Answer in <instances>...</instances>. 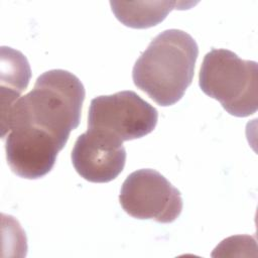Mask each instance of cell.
I'll return each instance as SVG.
<instances>
[{"mask_svg": "<svg viewBox=\"0 0 258 258\" xmlns=\"http://www.w3.org/2000/svg\"><path fill=\"white\" fill-rule=\"evenodd\" d=\"M158 112L133 91L99 96L91 101L88 129L121 142L141 138L153 131Z\"/></svg>", "mask_w": 258, "mask_h": 258, "instance_id": "4", "label": "cell"}, {"mask_svg": "<svg viewBox=\"0 0 258 258\" xmlns=\"http://www.w3.org/2000/svg\"><path fill=\"white\" fill-rule=\"evenodd\" d=\"M191 2L177 1H111L110 5L116 18L132 28H148L157 25L173 9H188Z\"/></svg>", "mask_w": 258, "mask_h": 258, "instance_id": "8", "label": "cell"}, {"mask_svg": "<svg viewBox=\"0 0 258 258\" xmlns=\"http://www.w3.org/2000/svg\"><path fill=\"white\" fill-rule=\"evenodd\" d=\"M71 157L76 171L86 180L109 182L124 169L126 150L123 142L88 129L76 140Z\"/></svg>", "mask_w": 258, "mask_h": 258, "instance_id": "7", "label": "cell"}, {"mask_svg": "<svg viewBox=\"0 0 258 258\" xmlns=\"http://www.w3.org/2000/svg\"><path fill=\"white\" fill-rule=\"evenodd\" d=\"M201 90L236 117H247L258 108V64L224 48L205 55L199 76Z\"/></svg>", "mask_w": 258, "mask_h": 258, "instance_id": "3", "label": "cell"}, {"mask_svg": "<svg viewBox=\"0 0 258 258\" xmlns=\"http://www.w3.org/2000/svg\"><path fill=\"white\" fill-rule=\"evenodd\" d=\"M198 55V44L188 33L179 29L164 30L136 60L133 82L158 105L171 106L190 86Z\"/></svg>", "mask_w": 258, "mask_h": 258, "instance_id": "2", "label": "cell"}, {"mask_svg": "<svg viewBox=\"0 0 258 258\" xmlns=\"http://www.w3.org/2000/svg\"><path fill=\"white\" fill-rule=\"evenodd\" d=\"M119 202L131 217L151 219L163 224L175 221L183 206L180 191L161 173L151 168L138 169L126 177Z\"/></svg>", "mask_w": 258, "mask_h": 258, "instance_id": "5", "label": "cell"}, {"mask_svg": "<svg viewBox=\"0 0 258 258\" xmlns=\"http://www.w3.org/2000/svg\"><path fill=\"white\" fill-rule=\"evenodd\" d=\"M1 83H6L8 88L1 91L21 94L28 86L31 73L26 57L18 50L11 47L1 48Z\"/></svg>", "mask_w": 258, "mask_h": 258, "instance_id": "9", "label": "cell"}, {"mask_svg": "<svg viewBox=\"0 0 258 258\" xmlns=\"http://www.w3.org/2000/svg\"><path fill=\"white\" fill-rule=\"evenodd\" d=\"M85 88L74 74L50 70L40 75L33 89L1 113L2 136L12 124H24L39 130L61 146L81 120Z\"/></svg>", "mask_w": 258, "mask_h": 258, "instance_id": "1", "label": "cell"}, {"mask_svg": "<svg viewBox=\"0 0 258 258\" xmlns=\"http://www.w3.org/2000/svg\"><path fill=\"white\" fill-rule=\"evenodd\" d=\"M7 163L18 176L27 179L47 174L63 148L49 135L24 124H12L5 135Z\"/></svg>", "mask_w": 258, "mask_h": 258, "instance_id": "6", "label": "cell"}]
</instances>
